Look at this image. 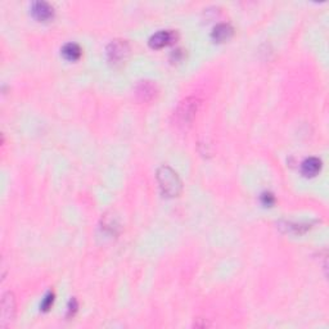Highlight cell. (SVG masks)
Here are the masks:
<instances>
[{"label":"cell","mask_w":329,"mask_h":329,"mask_svg":"<svg viewBox=\"0 0 329 329\" xmlns=\"http://www.w3.org/2000/svg\"><path fill=\"white\" fill-rule=\"evenodd\" d=\"M157 180H158L163 194H166L167 197H177L181 192V180L171 167H159L157 171Z\"/></svg>","instance_id":"cell-1"},{"label":"cell","mask_w":329,"mask_h":329,"mask_svg":"<svg viewBox=\"0 0 329 329\" xmlns=\"http://www.w3.org/2000/svg\"><path fill=\"white\" fill-rule=\"evenodd\" d=\"M130 54V48L126 40H113L107 48L108 62L113 66H122Z\"/></svg>","instance_id":"cell-2"},{"label":"cell","mask_w":329,"mask_h":329,"mask_svg":"<svg viewBox=\"0 0 329 329\" xmlns=\"http://www.w3.org/2000/svg\"><path fill=\"white\" fill-rule=\"evenodd\" d=\"M198 104H199V103H198V100L194 99V98H188V99L182 100L179 104V107H177L176 112H175L177 125L185 126L188 125V123L192 122L195 113H197Z\"/></svg>","instance_id":"cell-3"},{"label":"cell","mask_w":329,"mask_h":329,"mask_svg":"<svg viewBox=\"0 0 329 329\" xmlns=\"http://www.w3.org/2000/svg\"><path fill=\"white\" fill-rule=\"evenodd\" d=\"M15 301L12 293H5L2 301V326H7L14 318Z\"/></svg>","instance_id":"cell-4"},{"label":"cell","mask_w":329,"mask_h":329,"mask_svg":"<svg viewBox=\"0 0 329 329\" xmlns=\"http://www.w3.org/2000/svg\"><path fill=\"white\" fill-rule=\"evenodd\" d=\"M175 39H176V33H175L174 31H158V32H156L154 35L151 36V39H149V45L153 49H161L163 48V46L171 44Z\"/></svg>","instance_id":"cell-5"},{"label":"cell","mask_w":329,"mask_h":329,"mask_svg":"<svg viewBox=\"0 0 329 329\" xmlns=\"http://www.w3.org/2000/svg\"><path fill=\"white\" fill-rule=\"evenodd\" d=\"M31 13L33 17L40 22H46L51 20L54 15V9L49 3L46 2H35L31 7Z\"/></svg>","instance_id":"cell-6"},{"label":"cell","mask_w":329,"mask_h":329,"mask_svg":"<svg viewBox=\"0 0 329 329\" xmlns=\"http://www.w3.org/2000/svg\"><path fill=\"white\" fill-rule=\"evenodd\" d=\"M156 93L157 87L152 81H140L136 86V95L139 97V99L144 100V102L153 99Z\"/></svg>","instance_id":"cell-7"},{"label":"cell","mask_w":329,"mask_h":329,"mask_svg":"<svg viewBox=\"0 0 329 329\" xmlns=\"http://www.w3.org/2000/svg\"><path fill=\"white\" fill-rule=\"evenodd\" d=\"M231 35H233V27L230 25H228V23H220V25H217L213 28L212 33H211L213 41H216V43H224V41L229 40L231 38Z\"/></svg>","instance_id":"cell-8"},{"label":"cell","mask_w":329,"mask_h":329,"mask_svg":"<svg viewBox=\"0 0 329 329\" xmlns=\"http://www.w3.org/2000/svg\"><path fill=\"white\" fill-rule=\"evenodd\" d=\"M321 169V161L316 157H310L306 158L301 164V171L305 176H315Z\"/></svg>","instance_id":"cell-9"},{"label":"cell","mask_w":329,"mask_h":329,"mask_svg":"<svg viewBox=\"0 0 329 329\" xmlns=\"http://www.w3.org/2000/svg\"><path fill=\"white\" fill-rule=\"evenodd\" d=\"M62 54L68 61H77L81 57V48L75 43H68L62 48Z\"/></svg>","instance_id":"cell-10"},{"label":"cell","mask_w":329,"mask_h":329,"mask_svg":"<svg viewBox=\"0 0 329 329\" xmlns=\"http://www.w3.org/2000/svg\"><path fill=\"white\" fill-rule=\"evenodd\" d=\"M53 302H54V293L49 292L48 295L45 296V298H44L43 303H41V310L48 311L49 308L51 307V305H53Z\"/></svg>","instance_id":"cell-11"},{"label":"cell","mask_w":329,"mask_h":329,"mask_svg":"<svg viewBox=\"0 0 329 329\" xmlns=\"http://www.w3.org/2000/svg\"><path fill=\"white\" fill-rule=\"evenodd\" d=\"M261 202H262V205L267 206V207H269V206H272L275 202L274 195H272L271 193H262Z\"/></svg>","instance_id":"cell-12"},{"label":"cell","mask_w":329,"mask_h":329,"mask_svg":"<svg viewBox=\"0 0 329 329\" xmlns=\"http://www.w3.org/2000/svg\"><path fill=\"white\" fill-rule=\"evenodd\" d=\"M76 307H77V303H76V300L75 298H72L71 302H69V308H68V314L69 315H74V313L76 311Z\"/></svg>","instance_id":"cell-13"}]
</instances>
